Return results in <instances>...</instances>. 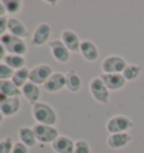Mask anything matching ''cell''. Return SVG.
Instances as JSON below:
<instances>
[{
  "mask_svg": "<svg viewBox=\"0 0 144 153\" xmlns=\"http://www.w3.org/2000/svg\"><path fill=\"white\" fill-rule=\"evenodd\" d=\"M43 87L45 91L51 94L62 90L63 88H65V74L60 72H54L48 81L44 83Z\"/></svg>",
  "mask_w": 144,
  "mask_h": 153,
  "instance_id": "14",
  "label": "cell"
},
{
  "mask_svg": "<svg viewBox=\"0 0 144 153\" xmlns=\"http://www.w3.org/2000/svg\"><path fill=\"white\" fill-rule=\"evenodd\" d=\"M48 48L51 50L52 56L60 63H68L70 60L71 52L67 48L61 39H54L48 42Z\"/></svg>",
  "mask_w": 144,
  "mask_h": 153,
  "instance_id": "8",
  "label": "cell"
},
{
  "mask_svg": "<svg viewBox=\"0 0 144 153\" xmlns=\"http://www.w3.org/2000/svg\"><path fill=\"white\" fill-rule=\"evenodd\" d=\"M14 142L10 137H6V139L0 141V153H11L13 148H14Z\"/></svg>",
  "mask_w": 144,
  "mask_h": 153,
  "instance_id": "28",
  "label": "cell"
},
{
  "mask_svg": "<svg viewBox=\"0 0 144 153\" xmlns=\"http://www.w3.org/2000/svg\"><path fill=\"white\" fill-rule=\"evenodd\" d=\"M14 70L5 63H0V80H10L14 76Z\"/></svg>",
  "mask_w": 144,
  "mask_h": 153,
  "instance_id": "27",
  "label": "cell"
},
{
  "mask_svg": "<svg viewBox=\"0 0 144 153\" xmlns=\"http://www.w3.org/2000/svg\"><path fill=\"white\" fill-rule=\"evenodd\" d=\"M7 51H6V48H5V46L1 44V42H0V61L1 60H5V57L7 56Z\"/></svg>",
  "mask_w": 144,
  "mask_h": 153,
  "instance_id": "31",
  "label": "cell"
},
{
  "mask_svg": "<svg viewBox=\"0 0 144 153\" xmlns=\"http://www.w3.org/2000/svg\"><path fill=\"white\" fill-rule=\"evenodd\" d=\"M32 128H33L34 134L36 136V140L41 143L52 144L60 136L58 129L51 125H43L36 123Z\"/></svg>",
  "mask_w": 144,
  "mask_h": 153,
  "instance_id": "5",
  "label": "cell"
},
{
  "mask_svg": "<svg viewBox=\"0 0 144 153\" xmlns=\"http://www.w3.org/2000/svg\"><path fill=\"white\" fill-rule=\"evenodd\" d=\"M8 30V18L7 17H1L0 18V37H2L6 32Z\"/></svg>",
  "mask_w": 144,
  "mask_h": 153,
  "instance_id": "30",
  "label": "cell"
},
{
  "mask_svg": "<svg viewBox=\"0 0 144 153\" xmlns=\"http://www.w3.org/2000/svg\"><path fill=\"white\" fill-rule=\"evenodd\" d=\"M81 87V78L74 70H70L65 73V88L70 92H78Z\"/></svg>",
  "mask_w": 144,
  "mask_h": 153,
  "instance_id": "19",
  "label": "cell"
},
{
  "mask_svg": "<svg viewBox=\"0 0 144 153\" xmlns=\"http://www.w3.org/2000/svg\"><path fill=\"white\" fill-rule=\"evenodd\" d=\"M6 98H7V97H6L5 95H2V94L0 92V106L2 105V102L6 100Z\"/></svg>",
  "mask_w": 144,
  "mask_h": 153,
  "instance_id": "33",
  "label": "cell"
},
{
  "mask_svg": "<svg viewBox=\"0 0 144 153\" xmlns=\"http://www.w3.org/2000/svg\"><path fill=\"white\" fill-rule=\"evenodd\" d=\"M18 136H19V142L26 145L27 148H34L36 145V136L34 134V131L32 127H27V126H23L20 127L18 131Z\"/></svg>",
  "mask_w": 144,
  "mask_h": 153,
  "instance_id": "20",
  "label": "cell"
},
{
  "mask_svg": "<svg viewBox=\"0 0 144 153\" xmlns=\"http://www.w3.org/2000/svg\"><path fill=\"white\" fill-rule=\"evenodd\" d=\"M73 153H91V149L86 140H78L74 144Z\"/></svg>",
  "mask_w": 144,
  "mask_h": 153,
  "instance_id": "26",
  "label": "cell"
},
{
  "mask_svg": "<svg viewBox=\"0 0 144 153\" xmlns=\"http://www.w3.org/2000/svg\"><path fill=\"white\" fill-rule=\"evenodd\" d=\"M142 67L139 64H127L125 70L123 71V76L125 78L126 81H135L140 78V76L142 74Z\"/></svg>",
  "mask_w": 144,
  "mask_h": 153,
  "instance_id": "23",
  "label": "cell"
},
{
  "mask_svg": "<svg viewBox=\"0 0 144 153\" xmlns=\"http://www.w3.org/2000/svg\"><path fill=\"white\" fill-rule=\"evenodd\" d=\"M6 13H7V11H6L5 6L2 4V1H0V18H1V17H5Z\"/></svg>",
  "mask_w": 144,
  "mask_h": 153,
  "instance_id": "32",
  "label": "cell"
},
{
  "mask_svg": "<svg viewBox=\"0 0 144 153\" xmlns=\"http://www.w3.org/2000/svg\"><path fill=\"white\" fill-rule=\"evenodd\" d=\"M4 63L7 64L10 69H13L14 71H16V70H19V69H22V68H25L26 60H25V57L22 56V55L8 54V55L5 57Z\"/></svg>",
  "mask_w": 144,
  "mask_h": 153,
  "instance_id": "24",
  "label": "cell"
},
{
  "mask_svg": "<svg viewBox=\"0 0 144 153\" xmlns=\"http://www.w3.org/2000/svg\"><path fill=\"white\" fill-rule=\"evenodd\" d=\"M134 127V122L126 115H115L106 123V129L109 134L126 133Z\"/></svg>",
  "mask_w": 144,
  "mask_h": 153,
  "instance_id": "2",
  "label": "cell"
},
{
  "mask_svg": "<svg viewBox=\"0 0 144 153\" xmlns=\"http://www.w3.org/2000/svg\"><path fill=\"white\" fill-rule=\"evenodd\" d=\"M89 91L92 98L101 105H107L109 101V90L104 83L100 76H96L91 79L89 83Z\"/></svg>",
  "mask_w": 144,
  "mask_h": 153,
  "instance_id": "4",
  "label": "cell"
},
{
  "mask_svg": "<svg viewBox=\"0 0 144 153\" xmlns=\"http://www.w3.org/2000/svg\"><path fill=\"white\" fill-rule=\"evenodd\" d=\"M29 72H30V70H28L27 68H22L19 70H16L14 72L13 78H11V81L14 82L19 89H22L29 81Z\"/></svg>",
  "mask_w": 144,
  "mask_h": 153,
  "instance_id": "22",
  "label": "cell"
},
{
  "mask_svg": "<svg viewBox=\"0 0 144 153\" xmlns=\"http://www.w3.org/2000/svg\"><path fill=\"white\" fill-rule=\"evenodd\" d=\"M51 33H52L51 26L46 23H41L34 30L32 42L35 46H43L44 44L48 42Z\"/></svg>",
  "mask_w": 144,
  "mask_h": 153,
  "instance_id": "10",
  "label": "cell"
},
{
  "mask_svg": "<svg viewBox=\"0 0 144 153\" xmlns=\"http://www.w3.org/2000/svg\"><path fill=\"white\" fill-rule=\"evenodd\" d=\"M127 65L126 60L120 55H109L105 57L101 62V70L105 74L113 73H123Z\"/></svg>",
  "mask_w": 144,
  "mask_h": 153,
  "instance_id": "6",
  "label": "cell"
},
{
  "mask_svg": "<svg viewBox=\"0 0 144 153\" xmlns=\"http://www.w3.org/2000/svg\"><path fill=\"white\" fill-rule=\"evenodd\" d=\"M11 153H28V148L24 145L22 142H17L14 144V148Z\"/></svg>",
  "mask_w": 144,
  "mask_h": 153,
  "instance_id": "29",
  "label": "cell"
},
{
  "mask_svg": "<svg viewBox=\"0 0 144 153\" xmlns=\"http://www.w3.org/2000/svg\"><path fill=\"white\" fill-rule=\"evenodd\" d=\"M104 83L108 88L109 91H118L122 90L126 86V80L122 73H113V74H102L100 76Z\"/></svg>",
  "mask_w": 144,
  "mask_h": 153,
  "instance_id": "12",
  "label": "cell"
},
{
  "mask_svg": "<svg viewBox=\"0 0 144 153\" xmlns=\"http://www.w3.org/2000/svg\"><path fill=\"white\" fill-rule=\"evenodd\" d=\"M132 140H133V136L128 132L109 134V136L107 137V145L111 150H122L126 148L132 142Z\"/></svg>",
  "mask_w": 144,
  "mask_h": 153,
  "instance_id": "9",
  "label": "cell"
},
{
  "mask_svg": "<svg viewBox=\"0 0 144 153\" xmlns=\"http://www.w3.org/2000/svg\"><path fill=\"white\" fill-rule=\"evenodd\" d=\"M61 41L63 44L67 46V48L72 53L80 52V45L81 41L76 32H73L71 29H65L61 34Z\"/></svg>",
  "mask_w": 144,
  "mask_h": 153,
  "instance_id": "13",
  "label": "cell"
},
{
  "mask_svg": "<svg viewBox=\"0 0 144 153\" xmlns=\"http://www.w3.org/2000/svg\"><path fill=\"white\" fill-rule=\"evenodd\" d=\"M2 120H4V115H2L1 113H0V124L2 123Z\"/></svg>",
  "mask_w": 144,
  "mask_h": 153,
  "instance_id": "34",
  "label": "cell"
},
{
  "mask_svg": "<svg viewBox=\"0 0 144 153\" xmlns=\"http://www.w3.org/2000/svg\"><path fill=\"white\" fill-rule=\"evenodd\" d=\"M74 144L70 137L61 135L52 143V149L55 153H73Z\"/></svg>",
  "mask_w": 144,
  "mask_h": 153,
  "instance_id": "16",
  "label": "cell"
},
{
  "mask_svg": "<svg viewBox=\"0 0 144 153\" xmlns=\"http://www.w3.org/2000/svg\"><path fill=\"white\" fill-rule=\"evenodd\" d=\"M20 90H22V95L24 96L25 98L29 102H32V104L37 102L39 97H41V89H39V87L30 81L27 82Z\"/></svg>",
  "mask_w": 144,
  "mask_h": 153,
  "instance_id": "18",
  "label": "cell"
},
{
  "mask_svg": "<svg viewBox=\"0 0 144 153\" xmlns=\"http://www.w3.org/2000/svg\"><path fill=\"white\" fill-rule=\"evenodd\" d=\"M8 32L11 35L17 36V37L19 38H23V39L25 37H27V35H28L27 28L25 27L23 22H20L19 19L15 18V17L8 18Z\"/></svg>",
  "mask_w": 144,
  "mask_h": 153,
  "instance_id": "17",
  "label": "cell"
},
{
  "mask_svg": "<svg viewBox=\"0 0 144 153\" xmlns=\"http://www.w3.org/2000/svg\"><path fill=\"white\" fill-rule=\"evenodd\" d=\"M0 92L6 97H19L22 90L10 80H0Z\"/></svg>",
  "mask_w": 144,
  "mask_h": 153,
  "instance_id": "21",
  "label": "cell"
},
{
  "mask_svg": "<svg viewBox=\"0 0 144 153\" xmlns=\"http://www.w3.org/2000/svg\"><path fill=\"white\" fill-rule=\"evenodd\" d=\"M0 42L5 46L6 51L9 54L24 56L27 53V45H26L23 38H19L17 36H14L11 34L7 33L2 37H0Z\"/></svg>",
  "mask_w": 144,
  "mask_h": 153,
  "instance_id": "3",
  "label": "cell"
},
{
  "mask_svg": "<svg viewBox=\"0 0 144 153\" xmlns=\"http://www.w3.org/2000/svg\"><path fill=\"white\" fill-rule=\"evenodd\" d=\"M20 106L22 102L19 97H7L2 105L0 106V113L4 115V117H11L19 111Z\"/></svg>",
  "mask_w": 144,
  "mask_h": 153,
  "instance_id": "15",
  "label": "cell"
},
{
  "mask_svg": "<svg viewBox=\"0 0 144 153\" xmlns=\"http://www.w3.org/2000/svg\"><path fill=\"white\" fill-rule=\"evenodd\" d=\"M2 4L5 6L6 11L11 15L18 14L23 8V2L20 0H4Z\"/></svg>",
  "mask_w": 144,
  "mask_h": 153,
  "instance_id": "25",
  "label": "cell"
},
{
  "mask_svg": "<svg viewBox=\"0 0 144 153\" xmlns=\"http://www.w3.org/2000/svg\"><path fill=\"white\" fill-rule=\"evenodd\" d=\"M53 73L54 72H53L51 65L39 64V65L34 67L29 72V81L37 85V86H41V85L44 86V83L48 81Z\"/></svg>",
  "mask_w": 144,
  "mask_h": 153,
  "instance_id": "7",
  "label": "cell"
},
{
  "mask_svg": "<svg viewBox=\"0 0 144 153\" xmlns=\"http://www.w3.org/2000/svg\"><path fill=\"white\" fill-rule=\"evenodd\" d=\"M32 114H33L34 120H36L39 124L54 126L58 122L56 111L53 109L48 102L37 101V102L33 104Z\"/></svg>",
  "mask_w": 144,
  "mask_h": 153,
  "instance_id": "1",
  "label": "cell"
},
{
  "mask_svg": "<svg viewBox=\"0 0 144 153\" xmlns=\"http://www.w3.org/2000/svg\"><path fill=\"white\" fill-rule=\"evenodd\" d=\"M80 54L87 62H96L97 60L99 59V55H100L99 48H97L96 44L91 42V41H89V39L81 41Z\"/></svg>",
  "mask_w": 144,
  "mask_h": 153,
  "instance_id": "11",
  "label": "cell"
}]
</instances>
